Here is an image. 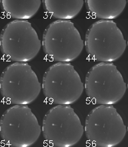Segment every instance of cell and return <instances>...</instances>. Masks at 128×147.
<instances>
[{"label":"cell","instance_id":"cell-16","mask_svg":"<svg viewBox=\"0 0 128 147\" xmlns=\"http://www.w3.org/2000/svg\"><path fill=\"white\" fill-rule=\"evenodd\" d=\"M127 2H128V0H127Z\"/></svg>","mask_w":128,"mask_h":147},{"label":"cell","instance_id":"cell-2","mask_svg":"<svg viewBox=\"0 0 128 147\" xmlns=\"http://www.w3.org/2000/svg\"><path fill=\"white\" fill-rule=\"evenodd\" d=\"M84 130L87 140L95 146L113 147L122 142L127 128L113 105H100L87 116Z\"/></svg>","mask_w":128,"mask_h":147},{"label":"cell","instance_id":"cell-11","mask_svg":"<svg viewBox=\"0 0 128 147\" xmlns=\"http://www.w3.org/2000/svg\"><path fill=\"white\" fill-rule=\"evenodd\" d=\"M126 0H85L89 13L100 20H114L122 13Z\"/></svg>","mask_w":128,"mask_h":147},{"label":"cell","instance_id":"cell-8","mask_svg":"<svg viewBox=\"0 0 128 147\" xmlns=\"http://www.w3.org/2000/svg\"><path fill=\"white\" fill-rule=\"evenodd\" d=\"M39 79L27 62H14L4 69L0 91L4 99L13 105H29L42 90Z\"/></svg>","mask_w":128,"mask_h":147},{"label":"cell","instance_id":"cell-9","mask_svg":"<svg viewBox=\"0 0 128 147\" xmlns=\"http://www.w3.org/2000/svg\"><path fill=\"white\" fill-rule=\"evenodd\" d=\"M42 42L27 20H15L4 26L0 47L4 56L15 62H27L40 52Z\"/></svg>","mask_w":128,"mask_h":147},{"label":"cell","instance_id":"cell-3","mask_svg":"<svg viewBox=\"0 0 128 147\" xmlns=\"http://www.w3.org/2000/svg\"><path fill=\"white\" fill-rule=\"evenodd\" d=\"M42 129L45 140L56 147L75 146L85 131L79 116L69 105H58L49 110Z\"/></svg>","mask_w":128,"mask_h":147},{"label":"cell","instance_id":"cell-4","mask_svg":"<svg viewBox=\"0 0 128 147\" xmlns=\"http://www.w3.org/2000/svg\"><path fill=\"white\" fill-rule=\"evenodd\" d=\"M85 46L90 58L100 62H113L125 52L127 42L112 20H99L89 26Z\"/></svg>","mask_w":128,"mask_h":147},{"label":"cell","instance_id":"cell-15","mask_svg":"<svg viewBox=\"0 0 128 147\" xmlns=\"http://www.w3.org/2000/svg\"><path fill=\"white\" fill-rule=\"evenodd\" d=\"M127 46H128V39H127Z\"/></svg>","mask_w":128,"mask_h":147},{"label":"cell","instance_id":"cell-14","mask_svg":"<svg viewBox=\"0 0 128 147\" xmlns=\"http://www.w3.org/2000/svg\"><path fill=\"white\" fill-rule=\"evenodd\" d=\"M127 89H128V80H127Z\"/></svg>","mask_w":128,"mask_h":147},{"label":"cell","instance_id":"cell-5","mask_svg":"<svg viewBox=\"0 0 128 147\" xmlns=\"http://www.w3.org/2000/svg\"><path fill=\"white\" fill-rule=\"evenodd\" d=\"M42 89L47 99L56 105H72L84 90L82 79L70 62H57L47 69Z\"/></svg>","mask_w":128,"mask_h":147},{"label":"cell","instance_id":"cell-10","mask_svg":"<svg viewBox=\"0 0 128 147\" xmlns=\"http://www.w3.org/2000/svg\"><path fill=\"white\" fill-rule=\"evenodd\" d=\"M84 0H43L47 13L58 20H72L82 11Z\"/></svg>","mask_w":128,"mask_h":147},{"label":"cell","instance_id":"cell-6","mask_svg":"<svg viewBox=\"0 0 128 147\" xmlns=\"http://www.w3.org/2000/svg\"><path fill=\"white\" fill-rule=\"evenodd\" d=\"M84 42L70 20H57L47 26L43 34V50L58 62H70L82 52Z\"/></svg>","mask_w":128,"mask_h":147},{"label":"cell","instance_id":"cell-12","mask_svg":"<svg viewBox=\"0 0 128 147\" xmlns=\"http://www.w3.org/2000/svg\"><path fill=\"white\" fill-rule=\"evenodd\" d=\"M42 0H1L3 11L15 20H29L39 11Z\"/></svg>","mask_w":128,"mask_h":147},{"label":"cell","instance_id":"cell-13","mask_svg":"<svg viewBox=\"0 0 128 147\" xmlns=\"http://www.w3.org/2000/svg\"><path fill=\"white\" fill-rule=\"evenodd\" d=\"M127 131L128 132V122H127Z\"/></svg>","mask_w":128,"mask_h":147},{"label":"cell","instance_id":"cell-1","mask_svg":"<svg viewBox=\"0 0 128 147\" xmlns=\"http://www.w3.org/2000/svg\"><path fill=\"white\" fill-rule=\"evenodd\" d=\"M42 129L25 105H15L3 112L0 122V136L5 145L29 147L37 142Z\"/></svg>","mask_w":128,"mask_h":147},{"label":"cell","instance_id":"cell-7","mask_svg":"<svg viewBox=\"0 0 128 147\" xmlns=\"http://www.w3.org/2000/svg\"><path fill=\"white\" fill-rule=\"evenodd\" d=\"M84 88L88 98L98 105H113L125 95L127 85L112 62H99L89 69Z\"/></svg>","mask_w":128,"mask_h":147}]
</instances>
